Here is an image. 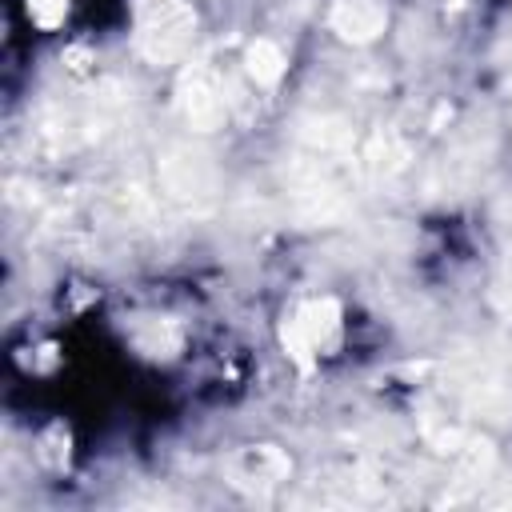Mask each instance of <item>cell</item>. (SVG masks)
I'll return each instance as SVG.
<instances>
[{"mask_svg": "<svg viewBox=\"0 0 512 512\" xmlns=\"http://www.w3.org/2000/svg\"><path fill=\"white\" fill-rule=\"evenodd\" d=\"M64 4H68V0H28V12H32L40 24H52V20L64 12Z\"/></svg>", "mask_w": 512, "mask_h": 512, "instance_id": "2", "label": "cell"}, {"mask_svg": "<svg viewBox=\"0 0 512 512\" xmlns=\"http://www.w3.org/2000/svg\"><path fill=\"white\" fill-rule=\"evenodd\" d=\"M252 72H256L260 80H276V76H280V52L260 40V44L252 48Z\"/></svg>", "mask_w": 512, "mask_h": 512, "instance_id": "1", "label": "cell"}]
</instances>
